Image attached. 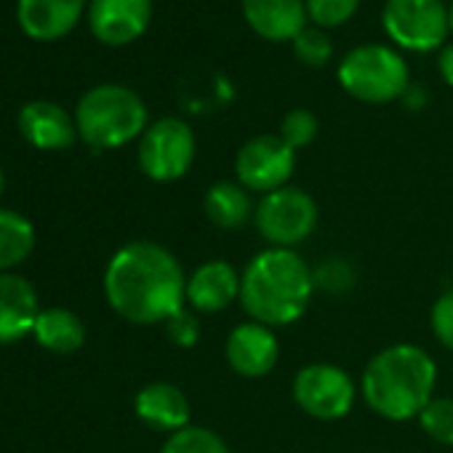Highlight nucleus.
<instances>
[{"instance_id":"0eeeda50","label":"nucleus","mask_w":453,"mask_h":453,"mask_svg":"<svg viewBox=\"0 0 453 453\" xmlns=\"http://www.w3.org/2000/svg\"><path fill=\"white\" fill-rule=\"evenodd\" d=\"M360 387L336 363H307L294 373L291 397L302 413L318 421H339L355 408Z\"/></svg>"},{"instance_id":"aec40b11","label":"nucleus","mask_w":453,"mask_h":453,"mask_svg":"<svg viewBox=\"0 0 453 453\" xmlns=\"http://www.w3.org/2000/svg\"><path fill=\"white\" fill-rule=\"evenodd\" d=\"M33 334L43 349L57 352V355H73L86 344L83 320L73 310H65V307L41 310Z\"/></svg>"},{"instance_id":"f3484780","label":"nucleus","mask_w":453,"mask_h":453,"mask_svg":"<svg viewBox=\"0 0 453 453\" xmlns=\"http://www.w3.org/2000/svg\"><path fill=\"white\" fill-rule=\"evenodd\" d=\"M19 131L22 136L38 150H67L78 136L75 120L54 102H30L19 112Z\"/></svg>"},{"instance_id":"6ab92c4d","label":"nucleus","mask_w":453,"mask_h":453,"mask_svg":"<svg viewBox=\"0 0 453 453\" xmlns=\"http://www.w3.org/2000/svg\"><path fill=\"white\" fill-rule=\"evenodd\" d=\"M203 211L205 219L219 230H241L254 221L257 203L241 181H216L205 189Z\"/></svg>"},{"instance_id":"7c9ffc66","label":"nucleus","mask_w":453,"mask_h":453,"mask_svg":"<svg viewBox=\"0 0 453 453\" xmlns=\"http://www.w3.org/2000/svg\"><path fill=\"white\" fill-rule=\"evenodd\" d=\"M424 91H421V86H408V91L403 94V102H405V107H411V110H418L421 104H424Z\"/></svg>"},{"instance_id":"c756f323","label":"nucleus","mask_w":453,"mask_h":453,"mask_svg":"<svg viewBox=\"0 0 453 453\" xmlns=\"http://www.w3.org/2000/svg\"><path fill=\"white\" fill-rule=\"evenodd\" d=\"M437 67H440V75H442V81H445V83L453 88V43H450V46H445V49L440 51Z\"/></svg>"},{"instance_id":"5701e85b","label":"nucleus","mask_w":453,"mask_h":453,"mask_svg":"<svg viewBox=\"0 0 453 453\" xmlns=\"http://www.w3.org/2000/svg\"><path fill=\"white\" fill-rule=\"evenodd\" d=\"M418 426L432 442L453 448V400L432 397L429 405L418 413Z\"/></svg>"},{"instance_id":"2eb2a0df","label":"nucleus","mask_w":453,"mask_h":453,"mask_svg":"<svg viewBox=\"0 0 453 453\" xmlns=\"http://www.w3.org/2000/svg\"><path fill=\"white\" fill-rule=\"evenodd\" d=\"M38 294L22 275L0 273V344H12L35 328Z\"/></svg>"},{"instance_id":"f257e3e1","label":"nucleus","mask_w":453,"mask_h":453,"mask_svg":"<svg viewBox=\"0 0 453 453\" xmlns=\"http://www.w3.org/2000/svg\"><path fill=\"white\" fill-rule=\"evenodd\" d=\"M104 296L123 320L134 326H163L187 307V275L165 246L134 241L110 259Z\"/></svg>"},{"instance_id":"a878e982","label":"nucleus","mask_w":453,"mask_h":453,"mask_svg":"<svg viewBox=\"0 0 453 453\" xmlns=\"http://www.w3.org/2000/svg\"><path fill=\"white\" fill-rule=\"evenodd\" d=\"M304 6H307V17L320 30H328L349 22L360 6V0H304Z\"/></svg>"},{"instance_id":"9d476101","label":"nucleus","mask_w":453,"mask_h":453,"mask_svg":"<svg viewBox=\"0 0 453 453\" xmlns=\"http://www.w3.org/2000/svg\"><path fill=\"white\" fill-rule=\"evenodd\" d=\"M296 168V150L288 147L280 134H259L249 139L235 155L238 181L254 195H270L288 187Z\"/></svg>"},{"instance_id":"bb28decb","label":"nucleus","mask_w":453,"mask_h":453,"mask_svg":"<svg viewBox=\"0 0 453 453\" xmlns=\"http://www.w3.org/2000/svg\"><path fill=\"white\" fill-rule=\"evenodd\" d=\"M163 328H165L168 342L176 344V347H181V349H192L200 342V334H203L200 331V320H197V315L189 307H184L173 318H168L163 323Z\"/></svg>"},{"instance_id":"412c9836","label":"nucleus","mask_w":453,"mask_h":453,"mask_svg":"<svg viewBox=\"0 0 453 453\" xmlns=\"http://www.w3.org/2000/svg\"><path fill=\"white\" fill-rule=\"evenodd\" d=\"M35 249L33 224L9 208H0V270H12L22 265Z\"/></svg>"},{"instance_id":"9b49d317","label":"nucleus","mask_w":453,"mask_h":453,"mask_svg":"<svg viewBox=\"0 0 453 453\" xmlns=\"http://www.w3.org/2000/svg\"><path fill=\"white\" fill-rule=\"evenodd\" d=\"M224 360L243 379H265L280 360V342L275 328L257 320L235 326L224 342Z\"/></svg>"},{"instance_id":"39448f33","label":"nucleus","mask_w":453,"mask_h":453,"mask_svg":"<svg viewBox=\"0 0 453 453\" xmlns=\"http://www.w3.org/2000/svg\"><path fill=\"white\" fill-rule=\"evenodd\" d=\"M342 88L368 104H387L403 99L411 86L408 62L389 46L368 43L352 49L339 65Z\"/></svg>"},{"instance_id":"1a4fd4ad","label":"nucleus","mask_w":453,"mask_h":453,"mask_svg":"<svg viewBox=\"0 0 453 453\" xmlns=\"http://www.w3.org/2000/svg\"><path fill=\"white\" fill-rule=\"evenodd\" d=\"M381 25L397 46L408 51H432L445 43L450 14L442 0H387Z\"/></svg>"},{"instance_id":"f03ea898","label":"nucleus","mask_w":453,"mask_h":453,"mask_svg":"<svg viewBox=\"0 0 453 453\" xmlns=\"http://www.w3.org/2000/svg\"><path fill=\"white\" fill-rule=\"evenodd\" d=\"M315 291V270L294 249L267 246L241 273V304L246 315L270 328L302 320Z\"/></svg>"},{"instance_id":"393cba45","label":"nucleus","mask_w":453,"mask_h":453,"mask_svg":"<svg viewBox=\"0 0 453 453\" xmlns=\"http://www.w3.org/2000/svg\"><path fill=\"white\" fill-rule=\"evenodd\" d=\"M318 128H320L318 115L310 112V110H304V107H296V110L286 112V118H283V123H280V139H283L288 147L302 150V147H307V144L315 142Z\"/></svg>"},{"instance_id":"20e7f679","label":"nucleus","mask_w":453,"mask_h":453,"mask_svg":"<svg viewBox=\"0 0 453 453\" xmlns=\"http://www.w3.org/2000/svg\"><path fill=\"white\" fill-rule=\"evenodd\" d=\"M75 126L91 150H115L147 131V107L136 91L118 83H104L83 94L78 102Z\"/></svg>"},{"instance_id":"473e14b6","label":"nucleus","mask_w":453,"mask_h":453,"mask_svg":"<svg viewBox=\"0 0 453 453\" xmlns=\"http://www.w3.org/2000/svg\"><path fill=\"white\" fill-rule=\"evenodd\" d=\"M448 14H450V30H453V4H450V12Z\"/></svg>"},{"instance_id":"a211bd4d","label":"nucleus","mask_w":453,"mask_h":453,"mask_svg":"<svg viewBox=\"0 0 453 453\" xmlns=\"http://www.w3.org/2000/svg\"><path fill=\"white\" fill-rule=\"evenodd\" d=\"M83 14V0H19V25L35 41L67 35Z\"/></svg>"},{"instance_id":"c85d7f7f","label":"nucleus","mask_w":453,"mask_h":453,"mask_svg":"<svg viewBox=\"0 0 453 453\" xmlns=\"http://www.w3.org/2000/svg\"><path fill=\"white\" fill-rule=\"evenodd\" d=\"M355 275L349 270V265L344 259H328L320 270H315V286L318 288H326L331 294H342L352 286Z\"/></svg>"},{"instance_id":"f8f14e48","label":"nucleus","mask_w":453,"mask_h":453,"mask_svg":"<svg viewBox=\"0 0 453 453\" xmlns=\"http://www.w3.org/2000/svg\"><path fill=\"white\" fill-rule=\"evenodd\" d=\"M241 302V273L226 259H208L187 275V307L216 315Z\"/></svg>"},{"instance_id":"6e6552de","label":"nucleus","mask_w":453,"mask_h":453,"mask_svg":"<svg viewBox=\"0 0 453 453\" xmlns=\"http://www.w3.org/2000/svg\"><path fill=\"white\" fill-rule=\"evenodd\" d=\"M195 131L181 118H160L142 134L139 168L152 181H176L195 163Z\"/></svg>"},{"instance_id":"4be33fe9","label":"nucleus","mask_w":453,"mask_h":453,"mask_svg":"<svg viewBox=\"0 0 453 453\" xmlns=\"http://www.w3.org/2000/svg\"><path fill=\"white\" fill-rule=\"evenodd\" d=\"M160 453H233V450L224 442V437L216 434L213 429L189 424V426L168 434Z\"/></svg>"},{"instance_id":"2f4dec72","label":"nucleus","mask_w":453,"mask_h":453,"mask_svg":"<svg viewBox=\"0 0 453 453\" xmlns=\"http://www.w3.org/2000/svg\"><path fill=\"white\" fill-rule=\"evenodd\" d=\"M4 187H6V176H4V168H0V195H4Z\"/></svg>"},{"instance_id":"ddd939ff","label":"nucleus","mask_w":453,"mask_h":453,"mask_svg":"<svg viewBox=\"0 0 453 453\" xmlns=\"http://www.w3.org/2000/svg\"><path fill=\"white\" fill-rule=\"evenodd\" d=\"M152 19V0H91V33L107 46L136 41Z\"/></svg>"},{"instance_id":"cd10ccee","label":"nucleus","mask_w":453,"mask_h":453,"mask_svg":"<svg viewBox=\"0 0 453 453\" xmlns=\"http://www.w3.org/2000/svg\"><path fill=\"white\" fill-rule=\"evenodd\" d=\"M429 326H432L434 339H437L448 352H453V288L445 291V294H440L437 302L432 304Z\"/></svg>"},{"instance_id":"7ed1b4c3","label":"nucleus","mask_w":453,"mask_h":453,"mask_svg":"<svg viewBox=\"0 0 453 453\" xmlns=\"http://www.w3.org/2000/svg\"><path fill=\"white\" fill-rule=\"evenodd\" d=\"M437 365L432 355L408 342L379 349L363 368L360 395L365 405L387 421H411L434 397Z\"/></svg>"},{"instance_id":"4468645a","label":"nucleus","mask_w":453,"mask_h":453,"mask_svg":"<svg viewBox=\"0 0 453 453\" xmlns=\"http://www.w3.org/2000/svg\"><path fill=\"white\" fill-rule=\"evenodd\" d=\"M134 413L142 424L157 432H179L192 424L187 395L171 381H150L134 397Z\"/></svg>"},{"instance_id":"423d86ee","label":"nucleus","mask_w":453,"mask_h":453,"mask_svg":"<svg viewBox=\"0 0 453 453\" xmlns=\"http://www.w3.org/2000/svg\"><path fill=\"white\" fill-rule=\"evenodd\" d=\"M318 203L302 187H280L262 195L254 213V226L270 249H296L318 230Z\"/></svg>"},{"instance_id":"dca6fc26","label":"nucleus","mask_w":453,"mask_h":453,"mask_svg":"<svg viewBox=\"0 0 453 453\" xmlns=\"http://www.w3.org/2000/svg\"><path fill=\"white\" fill-rule=\"evenodd\" d=\"M251 30L267 41H294L307 27L304 0H241Z\"/></svg>"},{"instance_id":"b1692460","label":"nucleus","mask_w":453,"mask_h":453,"mask_svg":"<svg viewBox=\"0 0 453 453\" xmlns=\"http://www.w3.org/2000/svg\"><path fill=\"white\" fill-rule=\"evenodd\" d=\"M294 54L310 67H323L334 57V43L320 27H304L294 41Z\"/></svg>"}]
</instances>
